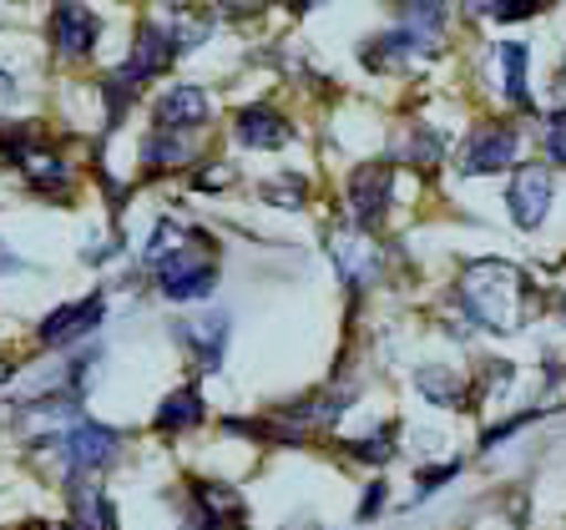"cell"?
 Segmentation results:
<instances>
[{
    "label": "cell",
    "mask_w": 566,
    "mask_h": 530,
    "mask_svg": "<svg viewBox=\"0 0 566 530\" xmlns=\"http://www.w3.org/2000/svg\"><path fill=\"white\" fill-rule=\"evenodd\" d=\"M460 298L471 308L475 324L495 333H516L531 314V278L511 263H471L460 273Z\"/></svg>",
    "instance_id": "6da1fadb"
},
{
    "label": "cell",
    "mask_w": 566,
    "mask_h": 530,
    "mask_svg": "<svg viewBox=\"0 0 566 530\" xmlns=\"http://www.w3.org/2000/svg\"><path fill=\"white\" fill-rule=\"evenodd\" d=\"M172 56H177V35L163 31V25H142L137 41H132V61L106 76V102H112V112L127 106V96L137 92L147 76H163V71L172 66Z\"/></svg>",
    "instance_id": "7a4b0ae2"
},
{
    "label": "cell",
    "mask_w": 566,
    "mask_h": 530,
    "mask_svg": "<svg viewBox=\"0 0 566 530\" xmlns=\"http://www.w3.org/2000/svg\"><path fill=\"white\" fill-rule=\"evenodd\" d=\"M46 445L61 449V459H66L71 475H86V470H102V465L117 459L122 435L117 430H106V424H92V420H71L56 439H46Z\"/></svg>",
    "instance_id": "3957f363"
},
{
    "label": "cell",
    "mask_w": 566,
    "mask_h": 530,
    "mask_svg": "<svg viewBox=\"0 0 566 530\" xmlns=\"http://www.w3.org/2000/svg\"><path fill=\"white\" fill-rule=\"evenodd\" d=\"M212 283H218V268L202 258L198 247H182L177 258L157 263V288H163L172 304H192V298H208Z\"/></svg>",
    "instance_id": "277c9868"
},
{
    "label": "cell",
    "mask_w": 566,
    "mask_h": 530,
    "mask_svg": "<svg viewBox=\"0 0 566 530\" xmlns=\"http://www.w3.org/2000/svg\"><path fill=\"white\" fill-rule=\"evenodd\" d=\"M389 182H395V172H389L385 162L354 167V177H349V212H354V223H359V227H369V223H379V218H385Z\"/></svg>",
    "instance_id": "5b68a950"
},
{
    "label": "cell",
    "mask_w": 566,
    "mask_h": 530,
    "mask_svg": "<svg viewBox=\"0 0 566 530\" xmlns=\"http://www.w3.org/2000/svg\"><path fill=\"white\" fill-rule=\"evenodd\" d=\"M6 157H11V162L21 167V172L31 177L41 192H66L71 188V167L61 162L56 152H46V147H31V141L15 137V131L6 137Z\"/></svg>",
    "instance_id": "8992f818"
},
{
    "label": "cell",
    "mask_w": 566,
    "mask_h": 530,
    "mask_svg": "<svg viewBox=\"0 0 566 530\" xmlns=\"http://www.w3.org/2000/svg\"><path fill=\"white\" fill-rule=\"evenodd\" d=\"M511 218H516V227H536L546 218V208H552V172L546 167H521L516 177H511Z\"/></svg>",
    "instance_id": "52a82bcc"
},
{
    "label": "cell",
    "mask_w": 566,
    "mask_h": 530,
    "mask_svg": "<svg viewBox=\"0 0 566 530\" xmlns=\"http://www.w3.org/2000/svg\"><path fill=\"white\" fill-rule=\"evenodd\" d=\"M212 117V102L202 86H172V92L157 102V131H198Z\"/></svg>",
    "instance_id": "ba28073f"
},
{
    "label": "cell",
    "mask_w": 566,
    "mask_h": 530,
    "mask_svg": "<svg viewBox=\"0 0 566 530\" xmlns=\"http://www.w3.org/2000/svg\"><path fill=\"white\" fill-rule=\"evenodd\" d=\"M329 253H334V263L344 268L349 283H369L379 273V247L365 237V227H334Z\"/></svg>",
    "instance_id": "9c48e42d"
},
{
    "label": "cell",
    "mask_w": 566,
    "mask_h": 530,
    "mask_svg": "<svg viewBox=\"0 0 566 530\" xmlns=\"http://www.w3.org/2000/svg\"><path fill=\"white\" fill-rule=\"evenodd\" d=\"M102 314H106L102 294L82 298V304H66V308H56V314H51L46 324H41V343H66V339H82V333H92L96 324H102Z\"/></svg>",
    "instance_id": "30bf717a"
},
{
    "label": "cell",
    "mask_w": 566,
    "mask_h": 530,
    "mask_svg": "<svg viewBox=\"0 0 566 530\" xmlns=\"http://www.w3.org/2000/svg\"><path fill=\"white\" fill-rule=\"evenodd\" d=\"M51 41L61 56H86L96 46V15L82 6H56L51 11Z\"/></svg>",
    "instance_id": "8fae6325"
},
{
    "label": "cell",
    "mask_w": 566,
    "mask_h": 530,
    "mask_svg": "<svg viewBox=\"0 0 566 530\" xmlns=\"http://www.w3.org/2000/svg\"><path fill=\"white\" fill-rule=\"evenodd\" d=\"M506 162H516V131L511 127H485L481 137L471 141V152H465V172L471 177L501 172Z\"/></svg>",
    "instance_id": "7c38bea8"
},
{
    "label": "cell",
    "mask_w": 566,
    "mask_h": 530,
    "mask_svg": "<svg viewBox=\"0 0 566 530\" xmlns=\"http://www.w3.org/2000/svg\"><path fill=\"white\" fill-rule=\"evenodd\" d=\"M238 141L243 147H283L289 141V121L279 117V112H269V106H248V112H238Z\"/></svg>",
    "instance_id": "4fadbf2b"
},
{
    "label": "cell",
    "mask_w": 566,
    "mask_h": 530,
    "mask_svg": "<svg viewBox=\"0 0 566 530\" xmlns=\"http://www.w3.org/2000/svg\"><path fill=\"white\" fill-rule=\"evenodd\" d=\"M198 420H202V400L192 394V389H177V394H167L163 410H157V430H167V435H177V430H192Z\"/></svg>",
    "instance_id": "5bb4252c"
},
{
    "label": "cell",
    "mask_w": 566,
    "mask_h": 530,
    "mask_svg": "<svg viewBox=\"0 0 566 530\" xmlns=\"http://www.w3.org/2000/svg\"><path fill=\"white\" fill-rule=\"evenodd\" d=\"M182 339L192 343L202 369H218V353H223V339H228V318H208V329L198 324H182Z\"/></svg>",
    "instance_id": "9a60e30c"
},
{
    "label": "cell",
    "mask_w": 566,
    "mask_h": 530,
    "mask_svg": "<svg viewBox=\"0 0 566 530\" xmlns=\"http://www.w3.org/2000/svg\"><path fill=\"white\" fill-rule=\"evenodd\" d=\"M501 61H506V96L516 106H526L531 102V86H526L531 56H526V46H521V41H506V46H501Z\"/></svg>",
    "instance_id": "2e32d148"
},
{
    "label": "cell",
    "mask_w": 566,
    "mask_h": 530,
    "mask_svg": "<svg viewBox=\"0 0 566 530\" xmlns=\"http://www.w3.org/2000/svg\"><path fill=\"white\" fill-rule=\"evenodd\" d=\"M71 500H76V520H82L76 530H112V510H106V500H102L96 485H82Z\"/></svg>",
    "instance_id": "e0dca14e"
},
{
    "label": "cell",
    "mask_w": 566,
    "mask_h": 530,
    "mask_svg": "<svg viewBox=\"0 0 566 530\" xmlns=\"http://www.w3.org/2000/svg\"><path fill=\"white\" fill-rule=\"evenodd\" d=\"M415 379H420V389L436 404H460V400H465V379L450 374V369H446V374H440V369H420Z\"/></svg>",
    "instance_id": "ac0fdd59"
},
{
    "label": "cell",
    "mask_w": 566,
    "mask_h": 530,
    "mask_svg": "<svg viewBox=\"0 0 566 530\" xmlns=\"http://www.w3.org/2000/svg\"><path fill=\"white\" fill-rule=\"evenodd\" d=\"M182 247H192V237L182 233L177 223H157V233H153V243H147V263H167V258H177Z\"/></svg>",
    "instance_id": "d6986e66"
},
{
    "label": "cell",
    "mask_w": 566,
    "mask_h": 530,
    "mask_svg": "<svg viewBox=\"0 0 566 530\" xmlns=\"http://www.w3.org/2000/svg\"><path fill=\"white\" fill-rule=\"evenodd\" d=\"M188 157H192L188 141H172V137H163V131L147 141V162L153 167H177V162H188Z\"/></svg>",
    "instance_id": "ffe728a7"
},
{
    "label": "cell",
    "mask_w": 566,
    "mask_h": 530,
    "mask_svg": "<svg viewBox=\"0 0 566 530\" xmlns=\"http://www.w3.org/2000/svg\"><path fill=\"white\" fill-rule=\"evenodd\" d=\"M546 152H552V162H566V112L546 121Z\"/></svg>",
    "instance_id": "44dd1931"
},
{
    "label": "cell",
    "mask_w": 566,
    "mask_h": 530,
    "mask_svg": "<svg viewBox=\"0 0 566 530\" xmlns=\"http://www.w3.org/2000/svg\"><path fill=\"white\" fill-rule=\"evenodd\" d=\"M15 102V82L11 76H6V71H0V112H6V106Z\"/></svg>",
    "instance_id": "7402d4cb"
},
{
    "label": "cell",
    "mask_w": 566,
    "mask_h": 530,
    "mask_svg": "<svg viewBox=\"0 0 566 530\" xmlns=\"http://www.w3.org/2000/svg\"><path fill=\"white\" fill-rule=\"evenodd\" d=\"M562 314H566V298H562Z\"/></svg>",
    "instance_id": "603a6c76"
},
{
    "label": "cell",
    "mask_w": 566,
    "mask_h": 530,
    "mask_svg": "<svg viewBox=\"0 0 566 530\" xmlns=\"http://www.w3.org/2000/svg\"><path fill=\"white\" fill-rule=\"evenodd\" d=\"M56 530H71V526H56Z\"/></svg>",
    "instance_id": "cb8c5ba5"
}]
</instances>
